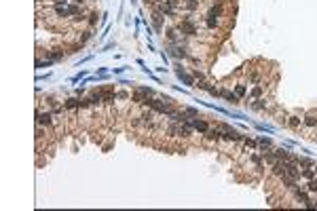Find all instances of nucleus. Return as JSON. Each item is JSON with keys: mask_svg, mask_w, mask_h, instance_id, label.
Masks as SVG:
<instances>
[{"mask_svg": "<svg viewBox=\"0 0 317 211\" xmlns=\"http://www.w3.org/2000/svg\"><path fill=\"white\" fill-rule=\"evenodd\" d=\"M38 122L40 125H51V114H38Z\"/></svg>", "mask_w": 317, "mask_h": 211, "instance_id": "nucleus-1", "label": "nucleus"}, {"mask_svg": "<svg viewBox=\"0 0 317 211\" xmlns=\"http://www.w3.org/2000/svg\"><path fill=\"white\" fill-rule=\"evenodd\" d=\"M193 125H195L197 129H201V131H207V125H205V122H203V120H195V122H193Z\"/></svg>", "mask_w": 317, "mask_h": 211, "instance_id": "nucleus-2", "label": "nucleus"}, {"mask_svg": "<svg viewBox=\"0 0 317 211\" xmlns=\"http://www.w3.org/2000/svg\"><path fill=\"white\" fill-rule=\"evenodd\" d=\"M309 190H311V192L317 190V182H311V184H309Z\"/></svg>", "mask_w": 317, "mask_h": 211, "instance_id": "nucleus-3", "label": "nucleus"}]
</instances>
